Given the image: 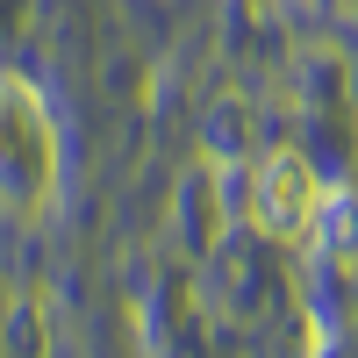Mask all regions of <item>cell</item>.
Wrapping results in <instances>:
<instances>
[{"mask_svg": "<svg viewBox=\"0 0 358 358\" xmlns=\"http://www.w3.org/2000/svg\"><path fill=\"white\" fill-rule=\"evenodd\" d=\"M57 194V122L22 72H0V208L36 215Z\"/></svg>", "mask_w": 358, "mask_h": 358, "instance_id": "cell-1", "label": "cell"}, {"mask_svg": "<svg viewBox=\"0 0 358 358\" xmlns=\"http://www.w3.org/2000/svg\"><path fill=\"white\" fill-rule=\"evenodd\" d=\"M315 208H322V187H315V172H308L301 151L258 158V172H251V222L265 236H301V229H315Z\"/></svg>", "mask_w": 358, "mask_h": 358, "instance_id": "cell-2", "label": "cell"}]
</instances>
